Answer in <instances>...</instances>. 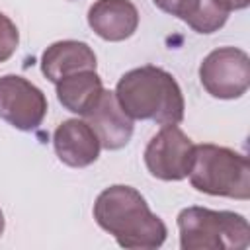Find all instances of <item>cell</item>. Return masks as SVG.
<instances>
[{
  "label": "cell",
  "mask_w": 250,
  "mask_h": 250,
  "mask_svg": "<svg viewBox=\"0 0 250 250\" xmlns=\"http://www.w3.org/2000/svg\"><path fill=\"white\" fill-rule=\"evenodd\" d=\"M188 176L201 193L240 201L250 197V162L232 148L211 143L193 145Z\"/></svg>",
  "instance_id": "3957f363"
},
{
  "label": "cell",
  "mask_w": 250,
  "mask_h": 250,
  "mask_svg": "<svg viewBox=\"0 0 250 250\" xmlns=\"http://www.w3.org/2000/svg\"><path fill=\"white\" fill-rule=\"evenodd\" d=\"M20 33L16 23L0 12V62H6L18 49Z\"/></svg>",
  "instance_id": "5bb4252c"
},
{
  "label": "cell",
  "mask_w": 250,
  "mask_h": 250,
  "mask_svg": "<svg viewBox=\"0 0 250 250\" xmlns=\"http://www.w3.org/2000/svg\"><path fill=\"white\" fill-rule=\"evenodd\" d=\"M96 223L109 232L121 248L154 250L166 240V225L156 217L145 197L131 186H109L94 203Z\"/></svg>",
  "instance_id": "6da1fadb"
},
{
  "label": "cell",
  "mask_w": 250,
  "mask_h": 250,
  "mask_svg": "<svg viewBox=\"0 0 250 250\" xmlns=\"http://www.w3.org/2000/svg\"><path fill=\"white\" fill-rule=\"evenodd\" d=\"M107 150L123 148L133 137V119L121 109L113 92L104 90L98 102L82 115Z\"/></svg>",
  "instance_id": "ba28073f"
},
{
  "label": "cell",
  "mask_w": 250,
  "mask_h": 250,
  "mask_svg": "<svg viewBox=\"0 0 250 250\" xmlns=\"http://www.w3.org/2000/svg\"><path fill=\"white\" fill-rule=\"evenodd\" d=\"M80 70H96V53L84 41H57L41 55V72L53 84Z\"/></svg>",
  "instance_id": "8fae6325"
},
{
  "label": "cell",
  "mask_w": 250,
  "mask_h": 250,
  "mask_svg": "<svg viewBox=\"0 0 250 250\" xmlns=\"http://www.w3.org/2000/svg\"><path fill=\"white\" fill-rule=\"evenodd\" d=\"M199 80L205 92L219 100H234L250 86V57L238 47H219L199 64Z\"/></svg>",
  "instance_id": "5b68a950"
},
{
  "label": "cell",
  "mask_w": 250,
  "mask_h": 250,
  "mask_svg": "<svg viewBox=\"0 0 250 250\" xmlns=\"http://www.w3.org/2000/svg\"><path fill=\"white\" fill-rule=\"evenodd\" d=\"M59 104L78 115H84L102 96L104 84L96 70H80L70 76H64L57 84Z\"/></svg>",
  "instance_id": "4fadbf2b"
},
{
  "label": "cell",
  "mask_w": 250,
  "mask_h": 250,
  "mask_svg": "<svg viewBox=\"0 0 250 250\" xmlns=\"http://www.w3.org/2000/svg\"><path fill=\"white\" fill-rule=\"evenodd\" d=\"M221 2V6L227 10V12H232V10H244L248 4H250V0H219Z\"/></svg>",
  "instance_id": "9a60e30c"
},
{
  "label": "cell",
  "mask_w": 250,
  "mask_h": 250,
  "mask_svg": "<svg viewBox=\"0 0 250 250\" xmlns=\"http://www.w3.org/2000/svg\"><path fill=\"white\" fill-rule=\"evenodd\" d=\"M143 156L150 176L164 182H180L189 172L193 143L178 125H164L148 141Z\"/></svg>",
  "instance_id": "8992f818"
},
{
  "label": "cell",
  "mask_w": 250,
  "mask_h": 250,
  "mask_svg": "<svg viewBox=\"0 0 250 250\" xmlns=\"http://www.w3.org/2000/svg\"><path fill=\"white\" fill-rule=\"evenodd\" d=\"M2 232H4V213L0 209V236H2Z\"/></svg>",
  "instance_id": "2e32d148"
},
{
  "label": "cell",
  "mask_w": 250,
  "mask_h": 250,
  "mask_svg": "<svg viewBox=\"0 0 250 250\" xmlns=\"http://www.w3.org/2000/svg\"><path fill=\"white\" fill-rule=\"evenodd\" d=\"M59 160L70 168H86L100 156V139L84 119H66L53 133Z\"/></svg>",
  "instance_id": "9c48e42d"
},
{
  "label": "cell",
  "mask_w": 250,
  "mask_h": 250,
  "mask_svg": "<svg viewBox=\"0 0 250 250\" xmlns=\"http://www.w3.org/2000/svg\"><path fill=\"white\" fill-rule=\"evenodd\" d=\"M45 94L20 74L0 76V119L20 131H35L47 115Z\"/></svg>",
  "instance_id": "52a82bcc"
},
{
  "label": "cell",
  "mask_w": 250,
  "mask_h": 250,
  "mask_svg": "<svg viewBox=\"0 0 250 250\" xmlns=\"http://www.w3.org/2000/svg\"><path fill=\"white\" fill-rule=\"evenodd\" d=\"M115 98L121 109L139 121L156 125H178L184 119V94L176 78L154 64H145L125 72L117 86Z\"/></svg>",
  "instance_id": "7a4b0ae2"
},
{
  "label": "cell",
  "mask_w": 250,
  "mask_h": 250,
  "mask_svg": "<svg viewBox=\"0 0 250 250\" xmlns=\"http://www.w3.org/2000/svg\"><path fill=\"white\" fill-rule=\"evenodd\" d=\"M182 250H244L250 242L248 221L234 211L186 207L178 215Z\"/></svg>",
  "instance_id": "277c9868"
},
{
  "label": "cell",
  "mask_w": 250,
  "mask_h": 250,
  "mask_svg": "<svg viewBox=\"0 0 250 250\" xmlns=\"http://www.w3.org/2000/svg\"><path fill=\"white\" fill-rule=\"evenodd\" d=\"M88 25L105 41H125L139 27V12L131 0H96L88 10Z\"/></svg>",
  "instance_id": "30bf717a"
},
{
  "label": "cell",
  "mask_w": 250,
  "mask_h": 250,
  "mask_svg": "<svg viewBox=\"0 0 250 250\" xmlns=\"http://www.w3.org/2000/svg\"><path fill=\"white\" fill-rule=\"evenodd\" d=\"M154 6L182 21L197 33H213L227 23L229 12L219 0H152Z\"/></svg>",
  "instance_id": "7c38bea8"
}]
</instances>
